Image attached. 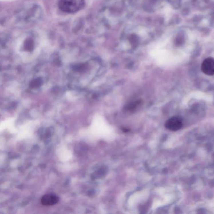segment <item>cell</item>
Here are the masks:
<instances>
[{"label":"cell","mask_w":214,"mask_h":214,"mask_svg":"<svg viewBox=\"0 0 214 214\" xmlns=\"http://www.w3.org/2000/svg\"><path fill=\"white\" fill-rule=\"evenodd\" d=\"M84 4V0H59L58 7L64 13H73L80 11Z\"/></svg>","instance_id":"1"},{"label":"cell","mask_w":214,"mask_h":214,"mask_svg":"<svg viewBox=\"0 0 214 214\" xmlns=\"http://www.w3.org/2000/svg\"><path fill=\"white\" fill-rule=\"evenodd\" d=\"M140 101L138 100V101H136V102H133V103H130L127 107V109L128 110H129L130 111H134L140 105Z\"/></svg>","instance_id":"5"},{"label":"cell","mask_w":214,"mask_h":214,"mask_svg":"<svg viewBox=\"0 0 214 214\" xmlns=\"http://www.w3.org/2000/svg\"><path fill=\"white\" fill-rule=\"evenodd\" d=\"M41 203L44 206H51L57 204L59 201L58 197L53 193L44 195L41 197Z\"/></svg>","instance_id":"4"},{"label":"cell","mask_w":214,"mask_h":214,"mask_svg":"<svg viewBox=\"0 0 214 214\" xmlns=\"http://www.w3.org/2000/svg\"><path fill=\"white\" fill-rule=\"evenodd\" d=\"M165 126L166 128L172 131H177L183 126L182 119L179 117L174 116L166 121Z\"/></svg>","instance_id":"2"},{"label":"cell","mask_w":214,"mask_h":214,"mask_svg":"<svg viewBox=\"0 0 214 214\" xmlns=\"http://www.w3.org/2000/svg\"><path fill=\"white\" fill-rule=\"evenodd\" d=\"M201 68L205 75L209 76L214 75V58L209 57L205 59L201 65Z\"/></svg>","instance_id":"3"}]
</instances>
